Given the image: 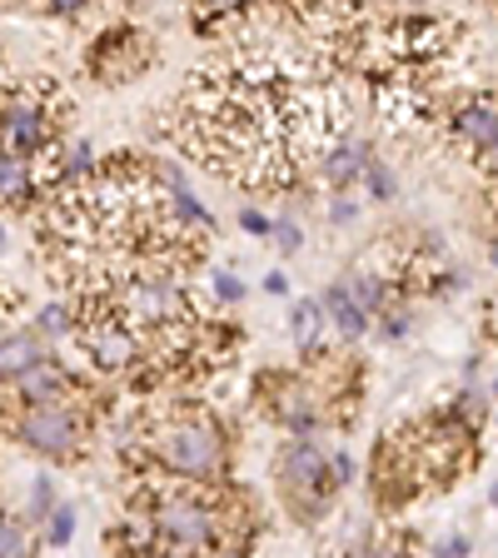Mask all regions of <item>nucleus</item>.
I'll return each instance as SVG.
<instances>
[{
    "label": "nucleus",
    "instance_id": "nucleus-1",
    "mask_svg": "<svg viewBox=\"0 0 498 558\" xmlns=\"http://www.w3.org/2000/svg\"><path fill=\"white\" fill-rule=\"evenodd\" d=\"M139 453H150L165 478L220 488L230 474V434L205 404H160L139 424Z\"/></svg>",
    "mask_w": 498,
    "mask_h": 558
},
{
    "label": "nucleus",
    "instance_id": "nucleus-2",
    "mask_svg": "<svg viewBox=\"0 0 498 558\" xmlns=\"http://www.w3.org/2000/svg\"><path fill=\"white\" fill-rule=\"evenodd\" d=\"M85 409L81 399H60V404H25L11 414V439L21 449L40 453V459H56V464H70L85 453Z\"/></svg>",
    "mask_w": 498,
    "mask_h": 558
},
{
    "label": "nucleus",
    "instance_id": "nucleus-3",
    "mask_svg": "<svg viewBox=\"0 0 498 558\" xmlns=\"http://www.w3.org/2000/svg\"><path fill=\"white\" fill-rule=\"evenodd\" d=\"M275 484H279V494H284V509L300 523H314L329 509V499L339 494L335 478H329V453L314 439H290L279 449Z\"/></svg>",
    "mask_w": 498,
    "mask_h": 558
},
{
    "label": "nucleus",
    "instance_id": "nucleus-4",
    "mask_svg": "<svg viewBox=\"0 0 498 558\" xmlns=\"http://www.w3.org/2000/svg\"><path fill=\"white\" fill-rule=\"evenodd\" d=\"M75 339L100 374H139V364H145V339L110 310V300L75 304Z\"/></svg>",
    "mask_w": 498,
    "mask_h": 558
},
{
    "label": "nucleus",
    "instance_id": "nucleus-5",
    "mask_svg": "<svg viewBox=\"0 0 498 558\" xmlns=\"http://www.w3.org/2000/svg\"><path fill=\"white\" fill-rule=\"evenodd\" d=\"M259 404H265V414L275 418V424H284L294 439H309L319 424L339 418L335 399H329L304 369L300 374H265V384H259Z\"/></svg>",
    "mask_w": 498,
    "mask_h": 558
},
{
    "label": "nucleus",
    "instance_id": "nucleus-6",
    "mask_svg": "<svg viewBox=\"0 0 498 558\" xmlns=\"http://www.w3.org/2000/svg\"><path fill=\"white\" fill-rule=\"evenodd\" d=\"M414 449H418V469L424 478H459L474 469V429L464 418H429V424H414Z\"/></svg>",
    "mask_w": 498,
    "mask_h": 558
},
{
    "label": "nucleus",
    "instance_id": "nucleus-7",
    "mask_svg": "<svg viewBox=\"0 0 498 558\" xmlns=\"http://www.w3.org/2000/svg\"><path fill=\"white\" fill-rule=\"evenodd\" d=\"M150 56H155L150 35L135 31V25H116V31H105L100 40H95L90 70H95V81H105V85H125L150 65Z\"/></svg>",
    "mask_w": 498,
    "mask_h": 558
},
{
    "label": "nucleus",
    "instance_id": "nucleus-8",
    "mask_svg": "<svg viewBox=\"0 0 498 558\" xmlns=\"http://www.w3.org/2000/svg\"><path fill=\"white\" fill-rule=\"evenodd\" d=\"M60 399H85L75 374L60 360H40L31 374H21L15 384H5V404H60Z\"/></svg>",
    "mask_w": 498,
    "mask_h": 558
},
{
    "label": "nucleus",
    "instance_id": "nucleus-9",
    "mask_svg": "<svg viewBox=\"0 0 498 558\" xmlns=\"http://www.w3.org/2000/svg\"><path fill=\"white\" fill-rule=\"evenodd\" d=\"M369 160H374V150H369V140H360V135H344L335 145V150L319 160V174H325V185H335L339 195H349V185L354 180H364V170H369Z\"/></svg>",
    "mask_w": 498,
    "mask_h": 558
},
{
    "label": "nucleus",
    "instance_id": "nucleus-10",
    "mask_svg": "<svg viewBox=\"0 0 498 558\" xmlns=\"http://www.w3.org/2000/svg\"><path fill=\"white\" fill-rule=\"evenodd\" d=\"M40 360H50V354H46V339L35 335V329H5L0 335V384H15Z\"/></svg>",
    "mask_w": 498,
    "mask_h": 558
},
{
    "label": "nucleus",
    "instance_id": "nucleus-11",
    "mask_svg": "<svg viewBox=\"0 0 498 558\" xmlns=\"http://www.w3.org/2000/svg\"><path fill=\"white\" fill-rule=\"evenodd\" d=\"M319 304H325V319H329V329H335L339 339H364L369 335V314L354 304V294L344 290V279H335Z\"/></svg>",
    "mask_w": 498,
    "mask_h": 558
},
{
    "label": "nucleus",
    "instance_id": "nucleus-12",
    "mask_svg": "<svg viewBox=\"0 0 498 558\" xmlns=\"http://www.w3.org/2000/svg\"><path fill=\"white\" fill-rule=\"evenodd\" d=\"M40 195V180H35V160H21V155L0 150V205H35Z\"/></svg>",
    "mask_w": 498,
    "mask_h": 558
},
{
    "label": "nucleus",
    "instance_id": "nucleus-13",
    "mask_svg": "<svg viewBox=\"0 0 498 558\" xmlns=\"http://www.w3.org/2000/svg\"><path fill=\"white\" fill-rule=\"evenodd\" d=\"M344 290L354 294V304H360L364 314H389V279L374 275V269H354V275L344 279Z\"/></svg>",
    "mask_w": 498,
    "mask_h": 558
},
{
    "label": "nucleus",
    "instance_id": "nucleus-14",
    "mask_svg": "<svg viewBox=\"0 0 498 558\" xmlns=\"http://www.w3.org/2000/svg\"><path fill=\"white\" fill-rule=\"evenodd\" d=\"M325 325L329 319H325V304L319 300H300L290 310V335H294V344L309 349V354L319 349V339H325Z\"/></svg>",
    "mask_w": 498,
    "mask_h": 558
},
{
    "label": "nucleus",
    "instance_id": "nucleus-15",
    "mask_svg": "<svg viewBox=\"0 0 498 558\" xmlns=\"http://www.w3.org/2000/svg\"><path fill=\"white\" fill-rule=\"evenodd\" d=\"M35 335H40V339L75 335V304H70V300H50L46 310L35 314Z\"/></svg>",
    "mask_w": 498,
    "mask_h": 558
},
{
    "label": "nucleus",
    "instance_id": "nucleus-16",
    "mask_svg": "<svg viewBox=\"0 0 498 558\" xmlns=\"http://www.w3.org/2000/svg\"><path fill=\"white\" fill-rule=\"evenodd\" d=\"M0 558H31V534L15 513H0Z\"/></svg>",
    "mask_w": 498,
    "mask_h": 558
},
{
    "label": "nucleus",
    "instance_id": "nucleus-17",
    "mask_svg": "<svg viewBox=\"0 0 498 558\" xmlns=\"http://www.w3.org/2000/svg\"><path fill=\"white\" fill-rule=\"evenodd\" d=\"M70 538H75V504H56V509H50V519H46V544L65 548Z\"/></svg>",
    "mask_w": 498,
    "mask_h": 558
},
{
    "label": "nucleus",
    "instance_id": "nucleus-18",
    "mask_svg": "<svg viewBox=\"0 0 498 558\" xmlns=\"http://www.w3.org/2000/svg\"><path fill=\"white\" fill-rule=\"evenodd\" d=\"M364 185H369L374 199H394L399 195V180H394V170H389L384 160H369V170H364Z\"/></svg>",
    "mask_w": 498,
    "mask_h": 558
},
{
    "label": "nucleus",
    "instance_id": "nucleus-19",
    "mask_svg": "<svg viewBox=\"0 0 498 558\" xmlns=\"http://www.w3.org/2000/svg\"><path fill=\"white\" fill-rule=\"evenodd\" d=\"M269 240H275L279 255H300V244H304L300 220H290V215H284V220H275V234H269Z\"/></svg>",
    "mask_w": 498,
    "mask_h": 558
},
{
    "label": "nucleus",
    "instance_id": "nucleus-20",
    "mask_svg": "<svg viewBox=\"0 0 498 558\" xmlns=\"http://www.w3.org/2000/svg\"><path fill=\"white\" fill-rule=\"evenodd\" d=\"M50 509H56V484L40 474L31 484V519H50Z\"/></svg>",
    "mask_w": 498,
    "mask_h": 558
},
{
    "label": "nucleus",
    "instance_id": "nucleus-21",
    "mask_svg": "<svg viewBox=\"0 0 498 558\" xmlns=\"http://www.w3.org/2000/svg\"><path fill=\"white\" fill-rule=\"evenodd\" d=\"M120 544H130V558H190V554H180V548L155 544V538H130V534H120Z\"/></svg>",
    "mask_w": 498,
    "mask_h": 558
},
{
    "label": "nucleus",
    "instance_id": "nucleus-22",
    "mask_svg": "<svg viewBox=\"0 0 498 558\" xmlns=\"http://www.w3.org/2000/svg\"><path fill=\"white\" fill-rule=\"evenodd\" d=\"M209 294L220 304H240L244 300V284H240V275H230V269H220V275L209 279Z\"/></svg>",
    "mask_w": 498,
    "mask_h": 558
},
{
    "label": "nucleus",
    "instance_id": "nucleus-23",
    "mask_svg": "<svg viewBox=\"0 0 498 558\" xmlns=\"http://www.w3.org/2000/svg\"><path fill=\"white\" fill-rule=\"evenodd\" d=\"M329 220H335V225H354V220H360V199H354V195H335V199H329Z\"/></svg>",
    "mask_w": 498,
    "mask_h": 558
},
{
    "label": "nucleus",
    "instance_id": "nucleus-24",
    "mask_svg": "<svg viewBox=\"0 0 498 558\" xmlns=\"http://www.w3.org/2000/svg\"><path fill=\"white\" fill-rule=\"evenodd\" d=\"M329 478H335V488H344L349 478H354V459H349L344 449H335V453H329Z\"/></svg>",
    "mask_w": 498,
    "mask_h": 558
},
{
    "label": "nucleus",
    "instance_id": "nucleus-25",
    "mask_svg": "<svg viewBox=\"0 0 498 558\" xmlns=\"http://www.w3.org/2000/svg\"><path fill=\"white\" fill-rule=\"evenodd\" d=\"M240 230H244V234H275V225H269L259 209L244 205V209H240Z\"/></svg>",
    "mask_w": 498,
    "mask_h": 558
},
{
    "label": "nucleus",
    "instance_id": "nucleus-26",
    "mask_svg": "<svg viewBox=\"0 0 498 558\" xmlns=\"http://www.w3.org/2000/svg\"><path fill=\"white\" fill-rule=\"evenodd\" d=\"M469 548H474V544H469L464 534H449V538H439V548H434V554H439V558H469Z\"/></svg>",
    "mask_w": 498,
    "mask_h": 558
},
{
    "label": "nucleus",
    "instance_id": "nucleus-27",
    "mask_svg": "<svg viewBox=\"0 0 498 558\" xmlns=\"http://www.w3.org/2000/svg\"><path fill=\"white\" fill-rule=\"evenodd\" d=\"M409 335V314L404 310H389L384 314V339H404Z\"/></svg>",
    "mask_w": 498,
    "mask_h": 558
},
{
    "label": "nucleus",
    "instance_id": "nucleus-28",
    "mask_svg": "<svg viewBox=\"0 0 498 558\" xmlns=\"http://www.w3.org/2000/svg\"><path fill=\"white\" fill-rule=\"evenodd\" d=\"M484 335L498 339V294H488L484 300Z\"/></svg>",
    "mask_w": 498,
    "mask_h": 558
},
{
    "label": "nucleus",
    "instance_id": "nucleus-29",
    "mask_svg": "<svg viewBox=\"0 0 498 558\" xmlns=\"http://www.w3.org/2000/svg\"><path fill=\"white\" fill-rule=\"evenodd\" d=\"M265 294H290V275H284V269H269V275H265Z\"/></svg>",
    "mask_w": 498,
    "mask_h": 558
},
{
    "label": "nucleus",
    "instance_id": "nucleus-30",
    "mask_svg": "<svg viewBox=\"0 0 498 558\" xmlns=\"http://www.w3.org/2000/svg\"><path fill=\"white\" fill-rule=\"evenodd\" d=\"M488 259H494V265H498V240H494V244H488Z\"/></svg>",
    "mask_w": 498,
    "mask_h": 558
},
{
    "label": "nucleus",
    "instance_id": "nucleus-31",
    "mask_svg": "<svg viewBox=\"0 0 498 558\" xmlns=\"http://www.w3.org/2000/svg\"><path fill=\"white\" fill-rule=\"evenodd\" d=\"M488 504H494V509H498V484H494V488H488Z\"/></svg>",
    "mask_w": 498,
    "mask_h": 558
},
{
    "label": "nucleus",
    "instance_id": "nucleus-32",
    "mask_svg": "<svg viewBox=\"0 0 498 558\" xmlns=\"http://www.w3.org/2000/svg\"><path fill=\"white\" fill-rule=\"evenodd\" d=\"M0 335H5V304H0Z\"/></svg>",
    "mask_w": 498,
    "mask_h": 558
},
{
    "label": "nucleus",
    "instance_id": "nucleus-33",
    "mask_svg": "<svg viewBox=\"0 0 498 558\" xmlns=\"http://www.w3.org/2000/svg\"><path fill=\"white\" fill-rule=\"evenodd\" d=\"M494 399H498V379H494Z\"/></svg>",
    "mask_w": 498,
    "mask_h": 558
}]
</instances>
